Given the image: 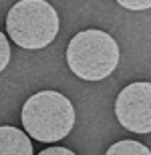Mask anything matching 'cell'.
I'll use <instances>...</instances> for the list:
<instances>
[{"label":"cell","instance_id":"6da1fadb","mask_svg":"<svg viewBox=\"0 0 151 155\" xmlns=\"http://www.w3.org/2000/svg\"><path fill=\"white\" fill-rule=\"evenodd\" d=\"M22 127L30 137L42 143L61 141L75 125V109L64 95L57 91H41L22 105Z\"/></svg>","mask_w":151,"mask_h":155},{"label":"cell","instance_id":"7a4b0ae2","mask_svg":"<svg viewBox=\"0 0 151 155\" xmlns=\"http://www.w3.org/2000/svg\"><path fill=\"white\" fill-rule=\"evenodd\" d=\"M69 69L83 81H103L119 64V45L105 30H81L67 46Z\"/></svg>","mask_w":151,"mask_h":155},{"label":"cell","instance_id":"3957f363","mask_svg":"<svg viewBox=\"0 0 151 155\" xmlns=\"http://www.w3.org/2000/svg\"><path fill=\"white\" fill-rule=\"evenodd\" d=\"M6 32L18 46L38 51L58 35V14L47 0H20L8 10Z\"/></svg>","mask_w":151,"mask_h":155},{"label":"cell","instance_id":"277c9868","mask_svg":"<svg viewBox=\"0 0 151 155\" xmlns=\"http://www.w3.org/2000/svg\"><path fill=\"white\" fill-rule=\"evenodd\" d=\"M115 115L127 131L151 133V83L135 81L119 93Z\"/></svg>","mask_w":151,"mask_h":155},{"label":"cell","instance_id":"5b68a950","mask_svg":"<svg viewBox=\"0 0 151 155\" xmlns=\"http://www.w3.org/2000/svg\"><path fill=\"white\" fill-rule=\"evenodd\" d=\"M0 155H32V143L22 129L0 127Z\"/></svg>","mask_w":151,"mask_h":155},{"label":"cell","instance_id":"8992f818","mask_svg":"<svg viewBox=\"0 0 151 155\" xmlns=\"http://www.w3.org/2000/svg\"><path fill=\"white\" fill-rule=\"evenodd\" d=\"M149 153L151 151L143 143H137V141H131V139L119 141V143L111 145L107 149V155H149Z\"/></svg>","mask_w":151,"mask_h":155},{"label":"cell","instance_id":"52a82bcc","mask_svg":"<svg viewBox=\"0 0 151 155\" xmlns=\"http://www.w3.org/2000/svg\"><path fill=\"white\" fill-rule=\"evenodd\" d=\"M8 63H10V45L6 40V35L0 32V73L6 69Z\"/></svg>","mask_w":151,"mask_h":155},{"label":"cell","instance_id":"ba28073f","mask_svg":"<svg viewBox=\"0 0 151 155\" xmlns=\"http://www.w3.org/2000/svg\"><path fill=\"white\" fill-rule=\"evenodd\" d=\"M123 8H129V10H147L151 8V0H117Z\"/></svg>","mask_w":151,"mask_h":155},{"label":"cell","instance_id":"9c48e42d","mask_svg":"<svg viewBox=\"0 0 151 155\" xmlns=\"http://www.w3.org/2000/svg\"><path fill=\"white\" fill-rule=\"evenodd\" d=\"M41 155H75V151L64 149V147H48V149L41 151Z\"/></svg>","mask_w":151,"mask_h":155}]
</instances>
